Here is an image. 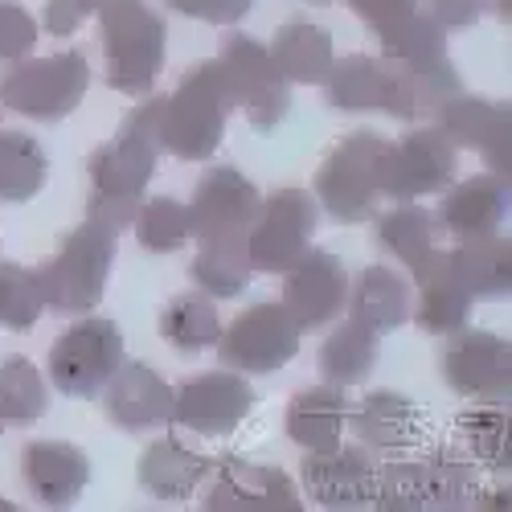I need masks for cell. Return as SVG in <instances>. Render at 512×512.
<instances>
[{"label":"cell","mask_w":512,"mask_h":512,"mask_svg":"<svg viewBox=\"0 0 512 512\" xmlns=\"http://www.w3.org/2000/svg\"><path fill=\"white\" fill-rule=\"evenodd\" d=\"M160 115L164 99H148L119 123L111 144H103L91 156V197H87V218L111 226L115 234L136 222L144 189L156 173L160 160Z\"/></svg>","instance_id":"cell-1"},{"label":"cell","mask_w":512,"mask_h":512,"mask_svg":"<svg viewBox=\"0 0 512 512\" xmlns=\"http://www.w3.org/2000/svg\"><path fill=\"white\" fill-rule=\"evenodd\" d=\"M234 111L230 87L222 78L218 58L197 62L185 78L177 95L164 99L160 115V148L173 152L177 160H209L218 152L226 136V119Z\"/></svg>","instance_id":"cell-2"},{"label":"cell","mask_w":512,"mask_h":512,"mask_svg":"<svg viewBox=\"0 0 512 512\" xmlns=\"http://www.w3.org/2000/svg\"><path fill=\"white\" fill-rule=\"evenodd\" d=\"M115 263V230L87 218L74 234H66L62 250L46 267H37V291L41 308H50L58 316H78L91 312L103 300V287Z\"/></svg>","instance_id":"cell-3"},{"label":"cell","mask_w":512,"mask_h":512,"mask_svg":"<svg viewBox=\"0 0 512 512\" xmlns=\"http://www.w3.org/2000/svg\"><path fill=\"white\" fill-rule=\"evenodd\" d=\"M103 21V58L107 87L119 95H144L164 70V17L144 0H115L99 13Z\"/></svg>","instance_id":"cell-4"},{"label":"cell","mask_w":512,"mask_h":512,"mask_svg":"<svg viewBox=\"0 0 512 512\" xmlns=\"http://www.w3.org/2000/svg\"><path fill=\"white\" fill-rule=\"evenodd\" d=\"M386 136L353 132L345 136L316 173V205L340 226H361L377 213L381 201V156Z\"/></svg>","instance_id":"cell-5"},{"label":"cell","mask_w":512,"mask_h":512,"mask_svg":"<svg viewBox=\"0 0 512 512\" xmlns=\"http://www.w3.org/2000/svg\"><path fill=\"white\" fill-rule=\"evenodd\" d=\"M91 87V66L82 50H66L54 58H21L0 78V107H9L37 123L66 119Z\"/></svg>","instance_id":"cell-6"},{"label":"cell","mask_w":512,"mask_h":512,"mask_svg":"<svg viewBox=\"0 0 512 512\" xmlns=\"http://www.w3.org/2000/svg\"><path fill=\"white\" fill-rule=\"evenodd\" d=\"M222 78L230 87L234 107L246 111L250 127L259 132H271L275 123L287 119L291 111V82L275 70L271 54L259 37H246V33H230L222 41V54H218Z\"/></svg>","instance_id":"cell-7"},{"label":"cell","mask_w":512,"mask_h":512,"mask_svg":"<svg viewBox=\"0 0 512 512\" xmlns=\"http://www.w3.org/2000/svg\"><path fill=\"white\" fill-rule=\"evenodd\" d=\"M259 189L234 164H218L201 177L189 209V238L201 246H246L250 226L259 218Z\"/></svg>","instance_id":"cell-8"},{"label":"cell","mask_w":512,"mask_h":512,"mask_svg":"<svg viewBox=\"0 0 512 512\" xmlns=\"http://www.w3.org/2000/svg\"><path fill=\"white\" fill-rule=\"evenodd\" d=\"M123 365V336L115 320L91 316L58 336L50 349V381L66 398H95Z\"/></svg>","instance_id":"cell-9"},{"label":"cell","mask_w":512,"mask_h":512,"mask_svg":"<svg viewBox=\"0 0 512 512\" xmlns=\"http://www.w3.org/2000/svg\"><path fill=\"white\" fill-rule=\"evenodd\" d=\"M320 226V205L304 189H279L259 205V218L250 226L246 250L250 267L263 275H283L308 250Z\"/></svg>","instance_id":"cell-10"},{"label":"cell","mask_w":512,"mask_h":512,"mask_svg":"<svg viewBox=\"0 0 512 512\" xmlns=\"http://www.w3.org/2000/svg\"><path fill=\"white\" fill-rule=\"evenodd\" d=\"M443 377L459 398L500 406L512 394V345L496 332L455 328L443 345Z\"/></svg>","instance_id":"cell-11"},{"label":"cell","mask_w":512,"mask_h":512,"mask_svg":"<svg viewBox=\"0 0 512 512\" xmlns=\"http://www.w3.org/2000/svg\"><path fill=\"white\" fill-rule=\"evenodd\" d=\"M459 173V148L447 140L443 127H418L398 144H386L381 156V197L414 201L439 193Z\"/></svg>","instance_id":"cell-12"},{"label":"cell","mask_w":512,"mask_h":512,"mask_svg":"<svg viewBox=\"0 0 512 512\" xmlns=\"http://www.w3.org/2000/svg\"><path fill=\"white\" fill-rule=\"evenodd\" d=\"M300 332L304 328L283 304H254L218 336L222 365L238 373H275L300 353Z\"/></svg>","instance_id":"cell-13"},{"label":"cell","mask_w":512,"mask_h":512,"mask_svg":"<svg viewBox=\"0 0 512 512\" xmlns=\"http://www.w3.org/2000/svg\"><path fill=\"white\" fill-rule=\"evenodd\" d=\"M349 300V271L332 250H304L283 271V308L300 328H324Z\"/></svg>","instance_id":"cell-14"},{"label":"cell","mask_w":512,"mask_h":512,"mask_svg":"<svg viewBox=\"0 0 512 512\" xmlns=\"http://www.w3.org/2000/svg\"><path fill=\"white\" fill-rule=\"evenodd\" d=\"M250 406H254V390L242 373H201L189 377L173 394V422H181L185 431L222 439L238 431V422L250 414Z\"/></svg>","instance_id":"cell-15"},{"label":"cell","mask_w":512,"mask_h":512,"mask_svg":"<svg viewBox=\"0 0 512 512\" xmlns=\"http://www.w3.org/2000/svg\"><path fill=\"white\" fill-rule=\"evenodd\" d=\"M439 127L455 148H476L488 164V173L508 177L512 168V107L492 99L455 95L439 107Z\"/></svg>","instance_id":"cell-16"},{"label":"cell","mask_w":512,"mask_h":512,"mask_svg":"<svg viewBox=\"0 0 512 512\" xmlns=\"http://www.w3.org/2000/svg\"><path fill=\"white\" fill-rule=\"evenodd\" d=\"M201 508L205 512H300L304 500L279 467L226 459L218 480L209 484Z\"/></svg>","instance_id":"cell-17"},{"label":"cell","mask_w":512,"mask_h":512,"mask_svg":"<svg viewBox=\"0 0 512 512\" xmlns=\"http://www.w3.org/2000/svg\"><path fill=\"white\" fill-rule=\"evenodd\" d=\"M304 488L324 508H365L373 504L377 488V463L369 447H332L304 455Z\"/></svg>","instance_id":"cell-18"},{"label":"cell","mask_w":512,"mask_h":512,"mask_svg":"<svg viewBox=\"0 0 512 512\" xmlns=\"http://www.w3.org/2000/svg\"><path fill=\"white\" fill-rule=\"evenodd\" d=\"M103 410L119 431H152L173 422V390L144 361H123L103 386Z\"/></svg>","instance_id":"cell-19"},{"label":"cell","mask_w":512,"mask_h":512,"mask_svg":"<svg viewBox=\"0 0 512 512\" xmlns=\"http://www.w3.org/2000/svg\"><path fill=\"white\" fill-rule=\"evenodd\" d=\"M386 62V91H381V111L394 119H422L435 115L443 103L459 95V74L451 58L439 62H398V58H381Z\"/></svg>","instance_id":"cell-20"},{"label":"cell","mask_w":512,"mask_h":512,"mask_svg":"<svg viewBox=\"0 0 512 512\" xmlns=\"http://www.w3.org/2000/svg\"><path fill=\"white\" fill-rule=\"evenodd\" d=\"M21 472H25V488L33 492L37 504L66 508L82 496V488L91 484V459L74 443L37 439L21 455Z\"/></svg>","instance_id":"cell-21"},{"label":"cell","mask_w":512,"mask_h":512,"mask_svg":"<svg viewBox=\"0 0 512 512\" xmlns=\"http://www.w3.org/2000/svg\"><path fill=\"white\" fill-rule=\"evenodd\" d=\"M504 222H508V177H496V173L455 185L435 213L439 234H451L455 242L496 234Z\"/></svg>","instance_id":"cell-22"},{"label":"cell","mask_w":512,"mask_h":512,"mask_svg":"<svg viewBox=\"0 0 512 512\" xmlns=\"http://www.w3.org/2000/svg\"><path fill=\"white\" fill-rule=\"evenodd\" d=\"M414 283H418V304H414V320L422 332H435V336H447L455 328L467 324L472 316V291H467L447 259V250H435L418 271H410Z\"/></svg>","instance_id":"cell-23"},{"label":"cell","mask_w":512,"mask_h":512,"mask_svg":"<svg viewBox=\"0 0 512 512\" xmlns=\"http://www.w3.org/2000/svg\"><path fill=\"white\" fill-rule=\"evenodd\" d=\"M422 431H426L422 406L394 390H373L353 414V435L373 451H406L422 439Z\"/></svg>","instance_id":"cell-24"},{"label":"cell","mask_w":512,"mask_h":512,"mask_svg":"<svg viewBox=\"0 0 512 512\" xmlns=\"http://www.w3.org/2000/svg\"><path fill=\"white\" fill-rule=\"evenodd\" d=\"M349 422V406H345V390L340 386H312L300 390L287 406V439L304 451H332L340 447Z\"/></svg>","instance_id":"cell-25"},{"label":"cell","mask_w":512,"mask_h":512,"mask_svg":"<svg viewBox=\"0 0 512 512\" xmlns=\"http://www.w3.org/2000/svg\"><path fill=\"white\" fill-rule=\"evenodd\" d=\"M213 472V463L197 451H189L177 439H156L144 455H140V488L156 500H189L197 492V484Z\"/></svg>","instance_id":"cell-26"},{"label":"cell","mask_w":512,"mask_h":512,"mask_svg":"<svg viewBox=\"0 0 512 512\" xmlns=\"http://www.w3.org/2000/svg\"><path fill=\"white\" fill-rule=\"evenodd\" d=\"M271 62L287 82H304V87H324V78L336 62L332 33L312 21H287L271 41Z\"/></svg>","instance_id":"cell-27"},{"label":"cell","mask_w":512,"mask_h":512,"mask_svg":"<svg viewBox=\"0 0 512 512\" xmlns=\"http://www.w3.org/2000/svg\"><path fill=\"white\" fill-rule=\"evenodd\" d=\"M447 259L459 283L472 291V300H500L512 291V242L504 230L459 242L455 250H447Z\"/></svg>","instance_id":"cell-28"},{"label":"cell","mask_w":512,"mask_h":512,"mask_svg":"<svg viewBox=\"0 0 512 512\" xmlns=\"http://www.w3.org/2000/svg\"><path fill=\"white\" fill-rule=\"evenodd\" d=\"M345 308H349V320H357V324H365L373 332H394L410 316V287H406V279L398 271L373 263V267H365L357 275Z\"/></svg>","instance_id":"cell-29"},{"label":"cell","mask_w":512,"mask_h":512,"mask_svg":"<svg viewBox=\"0 0 512 512\" xmlns=\"http://www.w3.org/2000/svg\"><path fill=\"white\" fill-rule=\"evenodd\" d=\"M373 234H377V246L386 254H394L406 271H418L439 250V242H435V234H439L435 213H426L414 201H398L390 213H381Z\"/></svg>","instance_id":"cell-30"},{"label":"cell","mask_w":512,"mask_h":512,"mask_svg":"<svg viewBox=\"0 0 512 512\" xmlns=\"http://www.w3.org/2000/svg\"><path fill=\"white\" fill-rule=\"evenodd\" d=\"M377 353H381V332L357 324V320H345L324 345H320V373L328 386H361L369 377V369L377 365Z\"/></svg>","instance_id":"cell-31"},{"label":"cell","mask_w":512,"mask_h":512,"mask_svg":"<svg viewBox=\"0 0 512 512\" xmlns=\"http://www.w3.org/2000/svg\"><path fill=\"white\" fill-rule=\"evenodd\" d=\"M160 336L177 353H201L209 345H218L222 320H218V304H213V295H205V291L173 295L168 308L160 312Z\"/></svg>","instance_id":"cell-32"},{"label":"cell","mask_w":512,"mask_h":512,"mask_svg":"<svg viewBox=\"0 0 512 512\" xmlns=\"http://www.w3.org/2000/svg\"><path fill=\"white\" fill-rule=\"evenodd\" d=\"M50 160L25 132H0V201L25 205L46 189Z\"/></svg>","instance_id":"cell-33"},{"label":"cell","mask_w":512,"mask_h":512,"mask_svg":"<svg viewBox=\"0 0 512 512\" xmlns=\"http://www.w3.org/2000/svg\"><path fill=\"white\" fill-rule=\"evenodd\" d=\"M328 103L336 111H381V91H386V62L369 54H349L332 62L328 78Z\"/></svg>","instance_id":"cell-34"},{"label":"cell","mask_w":512,"mask_h":512,"mask_svg":"<svg viewBox=\"0 0 512 512\" xmlns=\"http://www.w3.org/2000/svg\"><path fill=\"white\" fill-rule=\"evenodd\" d=\"M422 476H426V508H439V512L472 508L480 492L472 459L455 447H435L431 459L422 463Z\"/></svg>","instance_id":"cell-35"},{"label":"cell","mask_w":512,"mask_h":512,"mask_svg":"<svg viewBox=\"0 0 512 512\" xmlns=\"http://www.w3.org/2000/svg\"><path fill=\"white\" fill-rule=\"evenodd\" d=\"M377 41H381V58L418 62V66L447 58V29L431 13H418V9L410 17H402L398 25L381 29Z\"/></svg>","instance_id":"cell-36"},{"label":"cell","mask_w":512,"mask_h":512,"mask_svg":"<svg viewBox=\"0 0 512 512\" xmlns=\"http://www.w3.org/2000/svg\"><path fill=\"white\" fill-rule=\"evenodd\" d=\"M189 275L205 295H213V300H234V295H242L254 279L250 250L246 246H201Z\"/></svg>","instance_id":"cell-37"},{"label":"cell","mask_w":512,"mask_h":512,"mask_svg":"<svg viewBox=\"0 0 512 512\" xmlns=\"http://www.w3.org/2000/svg\"><path fill=\"white\" fill-rule=\"evenodd\" d=\"M46 381L29 357H5L0 361V418L13 426H29L46 414Z\"/></svg>","instance_id":"cell-38"},{"label":"cell","mask_w":512,"mask_h":512,"mask_svg":"<svg viewBox=\"0 0 512 512\" xmlns=\"http://www.w3.org/2000/svg\"><path fill=\"white\" fill-rule=\"evenodd\" d=\"M459 431L472 447V455L488 467V472H508L512 455H508V410L500 406H476L459 414Z\"/></svg>","instance_id":"cell-39"},{"label":"cell","mask_w":512,"mask_h":512,"mask_svg":"<svg viewBox=\"0 0 512 512\" xmlns=\"http://www.w3.org/2000/svg\"><path fill=\"white\" fill-rule=\"evenodd\" d=\"M136 238L152 254H177L189 242V209L173 197H152L136 213Z\"/></svg>","instance_id":"cell-40"},{"label":"cell","mask_w":512,"mask_h":512,"mask_svg":"<svg viewBox=\"0 0 512 512\" xmlns=\"http://www.w3.org/2000/svg\"><path fill=\"white\" fill-rule=\"evenodd\" d=\"M41 316V291L29 267L0 263V328L25 332Z\"/></svg>","instance_id":"cell-41"},{"label":"cell","mask_w":512,"mask_h":512,"mask_svg":"<svg viewBox=\"0 0 512 512\" xmlns=\"http://www.w3.org/2000/svg\"><path fill=\"white\" fill-rule=\"evenodd\" d=\"M373 504H377V512H422L426 508L422 463H386V467H377Z\"/></svg>","instance_id":"cell-42"},{"label":"cell","mask_w":512,"mask_h":512,"mask_svg":"<svg viewBox=\"0 0 512 512\" xmlns=\"http://www.w3.org/2000/svg\"><path fill=\"white\" fill-rule=\"evenodd\" d=\"M37 46V21L17 5L0 0V62H21Z\"/></svg>","instance_id":"cell-43"},{"label":"cell","mask_w":512,"mask_h":512,"mask_svg":"<svg viewBox=\"0 0 512 512\" xmlns=\"http://www.w3.org/2000/svg\"><path fill=\"white\" fill-rule=\"evenodd\" d=\"M168 9H177L181 17L209 21V25H238L254 0H164Z\"/></svg>","instance_id":"cell-44"},{"label":"cell","mask_w":512,"mask_h":512,"mask_svg":"<svg viewBox=\"0 0 512 512\" xmlns=\"http://www.w3.org/2000/svg\"><path fill=\"white\" fill-rule=\"evenodd\" d=\"M115 0H46V29L54 37H70L87 17L103 13Z\"/></svg>","instance_id":"cell-45"},{"label":"cell","mask_w":512,"mask_h":512,"mask_svg":"<svg viewBox=\"0 0 512 512\" xmlns=\"http://www.w3.org/2000/svg\"><path fill=\"white\" fill-rule=\"evenodd\" d=\"M349 5H353V13H357L373 33H381V29L398 25L402 17H410V13L418 9V0H349Z\"/></svg>","instance_id":"cell-46"},{"label":"cell","mask_w":512,"mask_h":512,"mask_svg":"<svg viewBox=\"0 0 512 512\" xmlns=\"http://www.w3.org/2000/svg\"><path fill=\"white\" fill-rule=\"evenodd\" d=\"M484 9H492V0H431V17L443 29H467L484 17Z\"/></svg>","instance_id":"cell-47"},{"label":"cell","mask_w":512,"mask_h":512,"mask_svg":"<svg viewBox=\"0 0 512 512\" xmlns=\"http://www.w3.org/2000/svg\"><path fill=\"white\" fill-rule=\"evenodd\" d=\"M480 508H508V488H492Z\"/></svg>","instance_id":"cell-48"},{"label":"cell","mask_w":512,"mask_h":512,"mask_svg":"<svg viewBox=\"0 0 512 512\" xmlns=\"http://www.w3.org/2000/svg\"><path fill=\"white\" fill-rule=\"evenodd\" d=\"M492 9H496L500 21H508V17H512V0H492Z\"/></svg>","instance_id":"cell-49"},{"label":"cell","mask_w":512,"mask_h":512,"mask_svg":"<svg viewBox=\"0 0 512 512\" xmlns=\"http://www.w3.org/2000/svg\"><path fill=\"white\" fill-rule=\"evenodd\" d=\"M0 512H13V504H9V500H0Z\"/></svg>","instance_id":"cell-50"},{"label":"cell","mask_w":512,"mask_h":512,"mask_svg":"<svg viewBox=\"0 0 512 512\" xmlns=\"http://www.w3.org/2000/svg\"><path fill=\"white\" fill-rule=\"evenodd\" d=\"M0 431H5V418H0Z\"/></svg>","instance_id":"cell-51"},{"label":"cell","mask_w":512,"mask_h":512,"mask_svg":"<svg viewBox=\"0 0 512 512\" xmlns=\"http://www.w3.org/2000/svg\"><path fill=\"white\" fill-rule=\"evenodd\" d=\"M316 5H324V0H316Z\"/></svg>","instance_id":"cell-52"}]
</instances>
